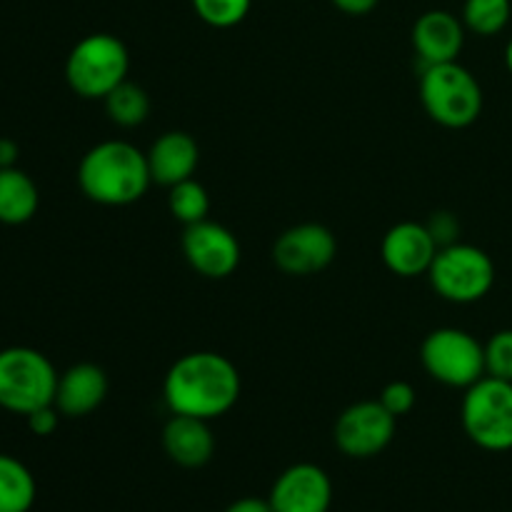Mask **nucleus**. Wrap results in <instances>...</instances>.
Instances as JSON below:
<instances>
[{"label": "nucleus", "mask_w": 512, "mask_h": 512, "mask_svg": "<svg viewBox=\"0 0 512 512\" xmlns=\"http://www.w3.org/2000/svg\"><path fill=\"white\" fill-rule=\"evenodd\" d=\"M225 512H273L270 508V500L263 498H240L235 503H230Z\"/></svg>", "instance_id": "obj_29"}, {"label": "nucleus", "mask_w": 512, "mask_h": 512, "mask_svg": "<svg viewBox=\"0 0 512 512\" xmlns=\"http://www.w3.org/2000/svg\"><path fill=\"white\" fill-rule=\"evenodd\" d=\"M40 203L38 185L28 173L13 168H0V223L23 225L35 215Z\"/></svg>", "instance_id": "obj_18"}, {"label": "nucleus", "mask_w": 512, "mask_h": 512, "mask_svg": "<svg viewBox=\"0 0 512 512\" xmlns=\"http://www.w3.org/2000/svg\"><path fill=\"white\" fill-rule=\"evenodd\" d=\"M338 255V240L320 223H300L285 230L273 245V260L285 275H318Z\"/></svg>", "instance_id": "obj_10"}, {"label": "nucleus", "mask_w": 512, "mask_h": 512, "mask_svg": "<svg viewBox=\"0 0 512 512\" xmlns=\"http://www.w3.org/2000/svg\"><path fill=\"white\" fill-rule=\"evenodd\" d=\"M420 100L425 113L450 130L468 128L483 113V88L478 78L458 60L423 65Z\"/></svg>", "instance_id": "obj_3"}, {"label": "nucleus", "mask_w": 512, "mask_h": 512, "mask_svg": "<svg viewBox=\"0 0 512 512\" xmlns=\"http://www.w3.org/2000/svg\"><path fill=\"white\" fill-rule=\"evenodd\" d=\"M425 373L448 388H463L485 378V345L460 328H438L420 348Z\"/></svg>", "instance_id": "obj_8"}, {"label": "nucleus", "mask_w": 512, "mask_h": 512, "mask_svg": "<svg viewBox=\"0 0 512 512\" xmlns=\"http://www.w3.org/2000/svg\"><path fill=\"white\" fill-rule=\"evenodd\" d=\"M485 375L512 383V330H498L485 343Z\"/></svg>", "instance_id": "obj_24"}, {"label": "nucleus", "mask_w": 512, "mask_h": 512, "mask_svg": "<svg viewBox=\"0 0 512 512\" xmlns=\"http://www.w3.org/2000/svg\"><path fill=\"white\" fill-rule=\"evenodd\" d=\"M430 285L440 298L458 305L483 300L495 285V263L483 248L453 243L438 250L428 270Z\"/></svg>", "instance_id": "obj_7"}, {"label": "nucleus", "mask_w": 512, "mask_h": 512, "mask_svg": "<svg viewBox=\"0 0 512 512\" xmlns=\"http://www.w3.org/2000/svg\"><path fill=\"white\" fill-rule=\"evenodd\" d=\"M460 423L465 435L488 453L512 450V383L498 378H480L465 390Z\"/></svg>", "instance_id": "obj_6"}, {"label": "nucleus", "mask_w": 512, "mask_h": 512, "mask_svg": "<svg viewBox=\"0 0 512 512\" xmlns=\"http://www.w3.org/2000/svg\"><path fill=\"white\" fill-rule=\"evenodd\" d=\"M153 183L148 155L125 140H105L90 148L78 165V185L98 205H130Z\"/></svg>", "instance_id": "obj_2"}, {"label": "nucleus", "mask_w": 512, "mask_h": 512, "mask_svg": "<svg viewBox=\"0 0 512 512\" xmlns=\"http://www.w3.org/2000/svg\"><path fill=\"white\" fill-rule=\"evenodd\" d=\"M425 225H428V230L433 233L435 243H438L440 248L458 243L460 223L453 213H435L433 218H430V223H425Z\"/></svg>", "instance_id": "obj_26"}, {"label": "nucleus", "mask_w": 512, "mask_h": 512, "mask_svg": "<svg viewBox=\"0 0 512 512\" xmlns=\"http://www.w3.org/2000/svg\"><path fill=\"white\" fill-rule=\"evenodd\" d=\"M268 500L273 512H328L333 503V483L318 465H290L278 475Z\"/></svg>", "instance_id": "obj_12"}, {"label": "nucleus", "mask_w": 512, "mask_h": 512, "mask_svg": "<svg viewBox=\"0 0 512 512\" xmlns=\"http://www.w3.org/2000/svg\"><path fill=\"white\" fill-rule=\"evenodd\" d=\"M505 65H508V70H510V75H512V38H510L508 48H505Z\"/></svg>", "instance_id": "obj_31"}, {"label": "nucleus", "mask_w": 512, "mask_h": 512, "mask_svg": "<svg viewBox=\"0 0 512 512\" xmlns=\"http://www.w3.org/2000/svg\"><path fill=\"white\" fill-rule=\"evenodd\" d=\"M168 208L175 220H180L183 225H195L200 220H208L210 195L203 183H198L195 178H188L170 188Z\"/></svg>", "instance_id": "obj_22"}, {"label": "nucleus", "mask_w": 512, "mask_h": 512, "mask_svg": "<svg viewBox=\"0 0 512 512\" xmlns=\"http://www.w3.org/2000/svg\"><path fill=\"white\" fill-rule=\"evenodd\" d=\"M105 398H108V378L98 365L78 363L58 378L55 408L65 418H85L95 413Z\"/></svg>", "instance_id": "obj_16"}, {"label": "nucleus", "mask_w": 512, "mask_h": 512, "mask_svg": "<svg viewBox=\"0 0 512 512\" xmlns=\"http://www.w3.org/2000/svg\"><path fill=\"white\" fill-rule=\"evenodd\" d=\"M163 448L180 468H203L215 455V435L208 420L173 415L163 428Z\"/></svg>", "instance_id": "obj_17"}, {"label": "nucleus", "mask_w": 512, "mask_h": 512, "mask_svg": "<svg viewBox=\"0 0 512 512\" xmlns=\"http://www.w3.org/2000/svg\"><path fill=\"white\" fill-rule=\"evenodd\" d=\"M253 0H193V10L210 28H235L250 13Z\"/></svg>", "instance_id": "obj_23"}, {"label": "nucleus", "mask_w": 512, "mask_h": 512, "mask_svg": "<svg viewBox=\"0 0 512 512\" xmlns=\"http://www.w3.org/2000/svg\"><path fill=\"white\" fill-rule=\"evenodd\" d=\"M105 113L120 128H135V125L148 120L150 98L140 85L125 80V83H120L118 88L105 95Z\"/></svg>", "instance_id": "obj_20"}, {"label": "nucleus", "mask_w": 512, "mask_h": 512, "mask_svg": "<svg viewBox=\"0 0 512 512\" xmlns=\"http://www.w3.org/2000/svg\"><path fill=\"white\" fill-rule=\"evenodd\" d=\"M18 160V145L10 138H0V168H13Z\"/></svg>", "instance_id": "obj_30"}, {"label": "nucleus", "mask_w": 512, "mask_h": 512, "mask_svg": "<svg viewBox=\"0 0 512 512\" xmlns=\"http://www.w3.org/2000/svg\"><path fill=\"white\" fill-rule=\"evenodd\" d=\"M510 15V0H465L463 5V25L470 33L483 38L503 33L510 23Z\"/></svg>", "instance_id": "obj_21"}, {"label": "nucleus", "mask_w": 512, "mask_h": 512, "mask_svg": "<svg viewBox=\"0 0 512 512\" xmlns=\"http://www.w3.org/2000/svg\"><path fill=\"white\" fill-rule=\"evenodd\" d=\"M440 245L435 243L433 233L425 223L405 220V223L393 225L385 233L380 255L383 263L388 265L390 273L400 278H415V275H428Z\"/></svg>", "instance_id": "obj_13"}, {"label": "nucleus", "mask_w": 512, "mask_h": 512, "mask_svg": "<svg viewBox=\"0 0 512 512\" xmlns=\"http://www.w3.org/2000/svg\"><path fill=\"white\" fill-rule=\"evenodd\" d=\"M130 55L123 40L110 33L85 35L65 60L70 90L85 100H105L110 90L128 80Z\"/></svg>", "instance_id": "obj_4"}, {"label": "nucleus", "mask_w": 512, "mask_h": 512, "mask_svg": "<svg viewBox=\"0 0 512 512\" xmlns=\"http://www.w3.org/2000/svg\"><path fill=\"white\" fill-rule=\"evenodd\" d=\"M183 255L190 268L210 280L233 275L240 265V243L233 230L213 220L185 225Z\"/></svg>", "instance_id": "obj_11"}, {"label": "nucleus", "mask_w": 512, "mask_h": 512, "mask_svg": "<svg viewBox=\"0 0 512 512\" xmlns=\"http://www.w3.org/2000/svg\"><path fill=\"white\" fill-rule=\"evenodd\" d=\"M398 418L383 408L380 400H363L338 415L335 423V445L343 455L355 460L375 458L395 438Z\"/></svg>", "instance_id": "obj_9"}, {"label": "nucleus", "mask_w": 512, "mask_h": 512, "mask_svg": "<svg viewBox=\"0 0 512 512\" xmlns=\"http://www.w3.org/2000/svg\"><path fill=\"white\" fill-rule=\"evenodd\" d=\"M240 388L243 383L233 360L213 350H198L170 365L163 395L173 415H190L210 423L235 408Z\"/></svg>", "instance_id": "obj_1"}, {"label": "nucleus", "mask_w": 512, "mask_h": 512, "mask_svg": "<svg viewBox=\"0 0 512 512\" xmlns=\"http://www.w3.org/2000/svg\"><path fill=\"white\" fill-rule=\"evenodd\" d=\"M35 495L33 473L18 458L0 453V512H30Z\"/></svg>", "instance_id": "obj_19"}, {"label": "nucleus", "mask_w": 512, "mask_h": 512, "mask_svg": "<svg viewBox=\"0 0 512 512\" xmlns=\"http://www.w3.org/2000/svg\"><path fill=\"white\" fill-rule=\"evenodd\" d=\"M58 378L53 363L40 350L15 348L0 350V408L15 415L55 405Z\"/></svg>", "instance_id": "obj_5"}, {"label": "nucleus", "mask_w": 512, "mask_h": 512, "mask_svg": "<svg viewBox=\"0 0 512 512\" xmlns=\"http://www.w3.org/2000/svg\"><path fill=\"white\" fill-rule=\"evenodd\" d=\"M378 400L383 403V408L388 410L390 415L403 418V415H408L410 410L415 408L418 395H415V388L410 383H405V380H393V383L385 385Z\"/></svg>", "instance_id": "obj_25"}, {"label": "nucleus", "mask_w": 512, "mask_h": 512, "mask_svg": "<svg viewBox=\"0 0 512 512\" xmlns=\"http://www.w3.org/2000/svg\"><path fill=\"white\" fill-rule=\"evenodd\" d=\"M25 420H28L30 433L40 435V438H48V435H53L58 430L60 410L55 405H45V408H38L30 415H25Z\"/></svg>", "instance_id": "obj_27"}, {"label": "nucleus", "mask_w": 512, "mask_h": 512, "mask_svg": "<svg viewBox=\"0 0 512 512\" xmlns=\"http://www.w3.org/2000/svg\"><path fill=\"white\" fill-rule=\"evenodd\" d=\"M465 45V25L448 10H428L413 25V48L420 63H450L458 60Z\"/></svg>", "instance_id": "obj_14"}, {"label": "nucleus", "mask_w": 512, "mask_h": 512, "mask_svg": "<svg viewBox=\"0 0 512 512\" xmlns=\"http://www.w3.org/2000/svg\"><path fill=\"white\" fill-rule=\"evenodd\" d=\"M145 155H148L153 183L165 185V188H173V185L193 178L200 163L198 143H195L193 135L183 133V130L163 133Z\"/></svg>", "instance_id": "obj_15"}, {"label": "nucleus", "mask_w": 512, "mask_h": 512, "mask_svg": "<svg viewBox=\"0 0 512 512\" xmlns=\"http://www.w3.org/2000/svg\"><path fill=\"white\" fill-rule=\"evenodd\" d=\"M345 15H368L378 8L380 0H330Z\"/></svg>", "instance_id": "obj_28"}]
</instances>
